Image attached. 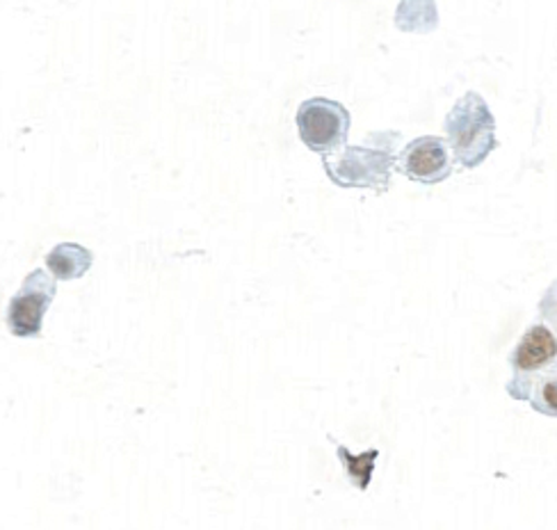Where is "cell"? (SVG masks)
<instances>
[{"instance_id": "obj_6", "label": "cell", "mask_w": 557, "mask_h": 530, "mask_svg": "<svg viewBox=\"0 0 557 530\" xmlns=\"http://www.w3.org/2000/svg\"><path fill=\"white\" fill-rule=\"evenodd\" d=\"M398 170L423 186L446 181L453 174L450 145L436 135L418 137L398 153Z\"/></svg>"}, {"instance_id": "obj_1", "label": "cell", "mask_w": 557, "mask_h": 530, "mask_svg": "<svg viewBox=\"0 0 557 530\" xmlns=\"http://www.w3.org/2000/svg\"><path fill=\"white\" fill-rule=\"evenodd\" d=\"M512 380L505 391L509 398L528 403L532 384L557 366V280L544 291L537 320L523 332L517 348L509 355Z\"/></svg>"}, {"instance_id": "obj_3", "label": "cell", "mask_w": 557, "mask_h": 530, "mask_svg": "<svg viewBox=\"0 0 557 530\" xmlns=\"http://www.w3.org/2000/svg\"><path fill=\"white\" fill-rule=\"evenodd\" d=\"M446 135L455 163L473 170L480 168L496 143V120L478 91H467L448 112Z\"/></svg>"}, {"instance_id": "obj_7", "label": "cell", "mask_w": 557, "mask_h": 530, "mask_svg": "<svg viewBox=\"0 0 557 530\" xmlns=\"http://www.w3.org/2000/svg\"><path fill=\"white\" fill-rule=\"evenodd\" d=\"M95 263V255L78 243H60L46 255V268L60 282L81 280Z\"/></svg>"}, {"instance_id": "obj_5", "label": "cell", "mask_w": 557, "mask_h": 530, "mask_svg": "<svg viewBox=\"0 0 557 530\" xmlns=\"http://www.w3.org/2000/svg\"><path fill=\"white\" fill-rule=\"evenodd\" d=\"M58 295L55 276L46 270H33L23 280L18 293L10 299L8 307V330L16 338H39L44 316L51 309Z\"/></svg>"}, {"instance_id": "obj_2", "label": "cell", "mask_w": 557, "mask_h": 530, "mask_svg": "<svg viewBox=\"0 0 557 530\" xmlns=\"http://www.w3.org/2000/svg\"><path fill=\"white\" fill-rule=\"evenodd\" d=\"M398 133L370 135L363 147H345L324 156V172L338 188H368L382 195L391 186L393 170H398Z\"/></svg>"}, {"instance_id": "obj_8", "label": "cell", "mask_w": 557, "mask_h": 530, "mask_svg": "<svg viewBox=\"0 0 557 530\" xmlns=\"http://www.w3.org/2000/svg\"><path fill=\"white\" fill-rule=\"evenodd\" d=\"M336 455H338L341 465L345 469L347 480H350L359 492H366L370 488V480H373V471H375V463L380 457V451L370 448L366 453L355 455L350 448H345L343 444H338Z\"/></svg>"}, {"instance_id": "obj_4", "label": "cell", "mask_w": 557, "mask_h": 530, "mask_svg": "<svg viewBox=\"0 0 557 530\" xmlns=\"http://www.w3.org/2000/svg\"><path fill=\"white\" fill-rule=\"evenodd\" d=\"M350 112L332 99H309L297 110V131L301 143L315 153H334L347 143L350 133Z\"/></svg>"}, {"instance_id": "obj_9", "label": "cell", "mask_w": 557, "mask_h": 530, "mask_svg": "<svg viewBox=\"0 0 557 530\" xmlns=\"http://www.w3.org/2000/svg\"><path fill=\"white\" fill-rule=\"evenodd\" d=\"M528 405L542 414V417L557 419V366L540 375L537 382L532 384Z\"/></svg>"}]
</instances>
